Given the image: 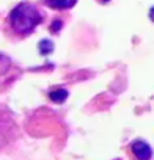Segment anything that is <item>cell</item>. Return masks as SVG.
Masks as SVG:
<instances>
[{
    "label": "cell",
    "mask_w": 154,
    "mask_h": 160,
    "mask_svg": "<svg viewBox=\"0 0 154 160\" xmlns=\"http://www.w3.org/2000/svg\"><path fill=\"white\" fill-rule=\"evenodd\" d=\"M44 21V14L33 3L22 2L16 5L8 14V28L13 36L24 39L30 36L35 28Z\"/></svg>",
    "instance_id": "cell-1"
},
{
    "label": "cell",
    "mask_w": 154,
    "mask_h": 160,
    "mask_svg": "<svg viewBox=\"0 0 154 160\" xmlns=\"http://www.w3.org/2000/svg\"><path fill=\"white\" fill-rule=\"evenodd\" d=\"M43 3L52 10L63 11V10H71L72 7H75L77 0H43Z\"/></svg>",
    "instance_id": "cell-2"
},
{
    "label": "cell",
    "mask_w": 154,
    "mask_h": 160,
    "mask_svg": "<svg viewBox=\"0 0 154 160\" xmlns=\"http://www.w3.org/2000/svg\"><path fill=\"white\" fill-rule=\"evenodd\" d=\"M132 152L135 154L137 158H149L151 154H152V151H151V148L148 146V143H145V141H141V140H138V141H135V143L132 144Z\"/></svg>",
    "instance_id": "cell-3"
},
{
    "label": "cell",
    "mask_w": 154,
    "mask_h": 160,
    "mask_svg": "<svg viewBox=\"0 0 154 160\" xmlns=\"http://www.w3.org/2000/svg\"><path fill=\"white\" fill-rule=\"evenodd\" d=\"M66 98H68V91H66V90H58V91H55V93H50V99H52L54 102H58V104L64 102Z\"/></svg>",
    "instance_id": "cell-4"
}]
</instances>
